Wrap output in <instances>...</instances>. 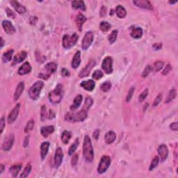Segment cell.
I'll return each mask as SVG.
<instances>
[{
  "mask_svg": "<svg viewBox=\"0 0 178 178\" xmlns=\"http://www.w3.org/2000/svg\"><path fill=\"white\" fill-rule=\"evenodd\" d=\"M83 157L88 163H91L94 159V150L91 140L88 135L85 136L83 144Z\"/></svg>",
  "mask_w": 178,
  "mask_h": 178,
  "instance_id": "obj_1",
  "label": "cell"
},
{
  "mask_svg": "<svg viewBox=\"0 0 178 178\" xmlns=\"http://www.w3.org/2000/svg\"><path fill=\"white\" fill-rule=\"evenodd\" d=\"M88 109L84 106L82 109L77 113H74L73 111L68 112L65 115V120L70 122H82L86 119L88 116Z\"/></svg>",
  "mask_w": 178,
  "mask_h": 178,
  "instance_id": "obj_2",
  "label": "cell"
},
{
  "mask_svg": "<svg viewBox=\"0 0 178 178\" xmlns=\"http://www.w3.org/2000/svg\"><path fill=\"white\" fill-rule=\"evenodd\" d=\"M63 89L62 84H57L56 88H55L52 92H50L49 93L48 98L49 102H51L52 104H54L60 103L61 100H62L63 98Z\"/></svg>",
  "mask_w": 178,
  "mask_h": 178,
  "instance_id": "obj_3",
  "label": "cell"
},
{
  "mask_svg": "<svg viewBox=\"0 0 178 178\" xmlns=\"http://www.w3.org/2000/svg\"><path fill=\"white\" fill-rule=\"evenodd\" d=\"M44 84L41 81H38L35 82L32 86L30 87L29 90V96L32 100H37L40 96L41 92L42 90V88Z\"/></svg>",
  "mask_w": 178,
  "mask_h": 178,
  "instance_id": "obj_4",
  "label": "cell"
},
{
  "mask_svg": "<svg viewBox=\"0 0 178 178\" xmlns=\"http://www.w3.org/2000/svg\"><path fill=\"white\" fill-rule=\"evenodd\" d=\"M79 35L76 33H72V35L66 34L63 35L62 39V45L65 49H70L76 45L77 43Z\"/></svg>",
  "mask_w": 178,
  "mask_h": 178,
  "instance_id": "obj_5",
  "label": "cell"
},
{
  "mask_svg": "<svg viewBox=\"0 0 178 178\" xmlns=\"http://www.w3.org/2000/svg\"><path fill=\"white\" fill-rule=\"evenodd\" d=\"M45 72H41L39 74V77L43 80H47L50 75L55 72L57 70V65L54 62L48 63L45 66Z\"/></svg>",
  "mask_w": 178,
  "mask_h": 178,
  "instance_id": "obj_6",
  "label": "cell"
},
{
  "mask_svg": "<svg viewBox=\"0 0 178 178\" xmlns=\"http://www.w3.org/2000/svg\"><path fill=\"white\" fill-rule=\"evenodd\" d=\"M111 160L108 155H103L101 158L100 163L98 167V172L100 174H103L107 171L110 166Z\"/></svg>",
  "mask_w": 178,
  "mask_h": 178,
  "instance_id": "obj_7",
  "label": "cell"
},
{
  "mask_svg": "<svg viewBox=\"0 0 178 178\" xmlns=\"http://www.w3.org/2000/svg\"><path fill=\"white\" fill-rule=\"evenodd\" d=\"M93 39L94 35L93 33L91 32V31H88L85 34L84 38H83L82 43V48L83 50L86 51L90 47L93 42Z\"/></svg>",
  "mask_w": 178,
  "mask_h": 178,
  "instance_id": "obj_8",
  "label": "cell"
},
{
  "mask_svg": "<svg viewBox=\"0 0 178 178\" xmlns=\"http://www.w3.org/2000/svg\"><path fill=\"white\" fill-rule=\"evenodd\" d=\"M96 65V61L93 60V59L90 60V61L88 63V64L84 67V68H83L82 70H81L80 74H79V77H80V78H84L88 77L89 74H90V71L92 70V69L93 68V67H95Z\"/></svg>",
  "mask_w": 178,
  "mask_h": 178,
  "instance_id": "obj_9",
  "label": "cell"
},
{
  "mask_svg": "<svg viewBox=\"0 0 178 178\" xmlns=\"http://www.w3.org/2000/svg\"><path fill=\"white\" fill-rule=\"evenodd\" d=\"M102 68L106 74H111L113 72V59L110 56L106 57L102 61Z\"/></svg>",
  "mask_w": 178,
  "mask_h": 178,
  "instance_id": "obj_10",
  "label": "cell"
},
{
  "mask_svg": "<svg viewBox=\"0 0 178 178\" xmlns=\"http://www.w3.org/2000/svg\"><path fill=\"white\" fill-rule=\"evenodd\" d=\"M63 159V150L61 148H58L56 150V152H55V155L54 158V164L55 168L58 169L59 167H60L61 164H62Z\"/></svg>",
  "mask_w": 178,
  "mask_h": 178,
  "instance_id": "obj_11",
  "label": "cell"
},
{
  "mask_svg": "<svg viewBox=\"0 0 178 178\" xmlns=\"http://www.w3.org/2000/svg\"><path fill=\"white\" fill-rule=\"evenodd\" d=\"M15 136L13 134H10L7 138H5L2 145V149L4 151H9L11 149L14 143Z\"/></svg>",
  "mask_w": 178,
  "mask_h": 178,
  "instance_id": "obj_12",
  "label": "cell"
},
{
  "mask_svg": "<svg viewBox=\"0 0 178 178\" xmlns=\"http://www.w3.org/2000/svg\"><path fill=\"white\" fill-rule=\"evenodd\" d=\"M20 107V104H17L14 108L12 109V111L10 112L9 116H8V122L9 124H12L15 121V120L17 119V116L19 114Z\"/></svg>",
  "mask_w": 178,
  "mask_h": 178,
  "instance_id": "obj_13",
  "label": "cell"
},
{
  "mask_svg": "<svg viewBox=\"0 0 178 178\" xmlns=\"http://www.w3.org/2000/svg\"><path fill=\"white\" fill-rule=\"evenodd\" d=\"M157 152L160 157L161 161H165L167 159L168 156H169V149H168L167 146L165 144H161L158 148Z\"/></svg>",
  "mask_w": 178,
  "mask_h": 178,
  "instance_id": "obj_14",
  "label": "cell"
},
{
  "mask_svg": "<svg viewBox=\"0 0 178 178\" xmlns=\"http://www.w3.org/2000/svg\"><path fill=\"white\" fill-rule=\"evenodd\" d=\"M133 4H135L136 7L141 8V9L153 10L152 4L148 0H134V1H133Z\"/></svg>",
  "mask_w": 178,
  "mask_h": 178,
  "instance_id": "obj_15",
  "label": "cell"
},
{
  "mask_svg": "<svg viewBox=\"0 0 178 178\" xmlns=\"http://www.w3.org/2000/svg\"><path fill=\"white\" fill-rule=\"evenodd\" d=\"M2 27L4 28V30L6 31V33L7 34H14L15 31H16V29H15V27L13 25V24L9 20H4L2 22Z\"/></svg>",
  "mask_w": 178,
  "mask_h": 178,
  "instance_id": "obj_16",
  "label": "cell"
},
{
  "mask_svg": "<svg viewBox=\"0 0 178 178\" xmlns=\"http://www.w3.org/2000/svg\"><path fill=\"white\" fill-rule=\"evenodd\" d=\"M10 4L12 5V7L14 8L15 11H16L17 13H18L19 14H23V13H26V8L24 7L23 5H22L21 4H20L18 1L12 0V1H10Z\"/></svg>",
  "mask_w": 178,
  "mask_h": 178,
  "instance_id": "obj_17",
  "label": "cell"
},
{
  "mask_svg": "<svg viewBox=\"0 0 178 178\" xmlns=\"http://www.w3.org/2000/svg\"><path fill=\"white\" fill-rule=\"evenodd\" d=\"M31 70H32V68H31L30 63L29 62H25L23 63L22 66L20 67L18 71H17V73L20 75H25L30 73Z\"/></svg>",
  "mask_w": 178,
  "mask_h": 178,
  "instance_id": "obj_18",
  "label": "cell"
},
{
  "mask_svg": "<svg viewBox=\"0 0 178 178\" xmlns=\"http://www.w3.org/2000/svg\"><path fill=\"white\" fill-rule=\"evenodd\" d=\"M130 35L135 39H138L143 35V30L141 27H132L130 29Z\"/></svg>",
  "mask_w": 178,
  "mask_h": 178,
  "instance_id": "obj_19",
  "label": "cell"
},
{
  "mask_svg": "<svg viewBox=\"0 0 178 178\" xmlns=\"http://www.w3.org/2000/svg\"><path fill=\"white\" fill-rule=\"evenodd\" d=\"M80 86L84 88V89L87 90V91H92L93 90L96 86V84H95L94 81L92 80H89L87 81H84L80 84Z\"/></svg>",
  "mask_w": 178,
  "mask_h": 178,
  "instance_id": "obj_20",
  "label": "cell"
},
{
  "mask_svg": "<svg viewBox=\"0 0 178 178\" xmlns=\"http://www.w3.org/2000/svg\"><path fill=\"white\" fill-rule=\"evenodd\" d=\"M81 63V52L77 51L75 53L74 56H73L72 63H71V66L73 69H77L80 66Z\"/></svg>",
  "mask_w": 178,
  "mask_h": 178,
  "instance_id": "obj_21",
  "label": "cell"
},
{
  "mask_svg": "<svg viewBox=\"0 0 178 178\" xmlns=\"http://www.w3.org/2000/svg\"><path fill=\"white\" fill-rule=\"evenodd\" d=\"M86 20H87L86 17H85L84 15L81 14V13H80V14L76 16V18H75V22H76V25L78 29L80 31L82 30L83 25L86 22Z\"/></svg>",
  "mask_w": 178,
  "mask_h": 178,
  "instance_id": "obj_22",
  "label": "cell"
},
{
  "mask_svg": "<svg viewBox=\"0 0 178 178\" xmlns=\"http://www.w3.org/2000/svg\"><path fill=\"white\" fill-rule=\"evenodd\" d=\"M49 148V143L48 141H45L42 143L41 145V159L44 160L48 153Z\"/></svg>",
  "mask_w": 178,
  "mask_h": 178,
  "instance_id": "obj_23",
  "label": "cell"
},
{
  "mask_svg": "<svg viewBox=\"0 0 178 178\" xmlns=\"http://www.w3.org/2000/svg\"><path fill=\"white\" fill-rule=\"evenodd\" d=\"M54 131V126L49 125V126H45L42 127L41 129V133L42 134L43 137L47 138L49 135H50L51 134H52Z\"/></svg>",
  "mask_w": 178,
  "mask_h": 178,
  "instance_id": "obj_24",
  "label": "cell"
},
{
  "mask_svg": "<svg viewBox=\"0 0 178 178\" xmlns=\"http://www.w3.org/2000/svg\"><path fill=\"white\" fill-rule=\"evenodd\" d=\"M24 90H25V84H24L23 82H20L16 87V89H15V91L14 93V97H13L15 101H17L20 98Z\"/></svg>",
  "mask_w": 178,
  "mask_h": 178,
  "instance_id": "obj_25",
  "label": "cell"
},
{
  "mask_svg": "<svg viewBox=\"0 0 178 178\" xmlns=\"http://www.w3.org/2000/svg\"><path fill=\"white\" fill-rule=\"evenodd\" d=\"M116 138V134L114 131H109L105 134L104 136V140H105L106 143L111 144L115 141Z\"/></svg>",
  "mask_w": 178,
  "mask_h": 178,
  "instance_id": "obj_26",
  "label": "cell"
},
{
  "mask_svg": "<svg viewBox=\"0 0 178 178\" xmlns=\"http://www.w3.org/2000/svg\"><path fill=\"white\" fill-rule=\"evenodd\" d=\"M82 100H83V97L82 95H78L75 97V100H74V103L72 104V106H70V110L71 111H75L77 109H78L80 107L81 104L82 102Z\"/></svg>",
  "mask_w": 178,
  "mask_h": 178,
  "instance_id": "obj_27",
  "label": "cell"
},
{
  "mask_svg": "<svg viewBox=\"0 0 178 178\" xmlns=\"http://www.w3.org/2000/svg\"><path fill=\"white\" fill-rule=\"evenodd\" d=\"M116 13L117 15V16L119 18H124L126 17L127 15V11L121 5L117 6V7L116 8Z\"/></svg>",
  "mask_w": 178,
  "mask_h": 178,
  "instance_id": "obj_28",
  "label": "cell"
},
{
  "mask_svg": "<svg viewBox=\"0 0 178 178\" xmlns=\"http://www.w3.org/2000/svg\"><path fill=\"white\" fill-rule=\"evenodd\" d=\"M27 56V52L25 51H22V52L18 53L16 54L13 59V61L15 63H21L22 61H23Z\"/></svg>",
  "mask_w": 178,
  "mask_h": 178,
  "instance_id": "obj_29",
  "label": "cell"
},
{
  "mask_svg": "<svg viewBox=\"0 0 178 178\" xmlns=\"http://www.w3.org/2000/svg\"><path fill=\"white\" fill-rule=\"evenodd\" d=\"M72 7L75 10L81 9L82 11H86V5L84 1H72Z\"/></svg>",
  "mask_w": 178,
  "mask_h": 178,
  "instance_id": "obj_30",
  "label": "cell"
},
{
  "mask_svg": "<svg viewBox=\"0 0 178 178\" xmlns=\"http://www.w3.org/2000/svg\"><path fill=\"white\" fill-rule=\"evenodd\" d=\"M22 169V165L21 164H16V165H13L11 166L9 169V171L12 173V176L13 177H16L18 173Z\"/></svg>",
  "mask_w": 178,
  "mask_h": 178,
  "instance_id": "obj_31",
  "label": "cell"
},
{
  "mask_svg": "<svg viewBox=\"0 0 178 178\" xmlns=\"http://www.w3.org/2000/svg\"><path fill=\"white\" fill-rule=\"evenodd\" d=\"M14 50L13 49H9L7 52H4L2 56V61L3 63H8L11 61L12 59V56H13Z\"/></svg>",
  "mask_w": 178,
  "mask_h": 178,
  "instance_id": "obj_32",
  "label": "cell"
},
{
  "mask_svg": "<svg viewBox=\"0 0 178 178\" xmlns=\"http://www.w3.org/2000/svg\"><path fill=\"white\" fill-rule=\"evenodd\" d=\"M72 134L69 131H64L61 134V141L64 144H68L70 141Z\"/></svg>",
  "mask_w": 178,
  "mask_h": 178,
  "instance_id": "obj_33",
  "label": "cell"
},
{
  "mask_svg": "<svg viewBox=\"0 0 178 178\" xmlns=\"http://www.w3.org/2000/svg\"><path fill=\"white\" fill-rule=\"evenodd\" d=\"M176 96H177V90H176L175 88L171 89V90H170L169 95H168L166 99L165 103H169V102H171L172 100L175 98Z\"/></svg>",
  "mask_w": 178,
  "mask_h": 178,
  "instance_id": "obj_34",
  "label": "cell"
},
{
  "mask_svg": "<svg viewBox=\"0 0 178 178\" xmlns=\"http://www.w3.org/2000/svg\"><path fill=\"white\" fill-rule=\"evenodd\" d=\"M111 27V25L109 22L106 21H102L101 22L100 24V29L101 31H102L103 32H106L108 31Z\"/></svg>",
  "mask_w": 178,
  "mask_h": 178,
  "instance_id": "obj_35",
  "label": "cell"
},
{
  "mask_svg": "<svg viewBox=\"0 0 178 178\" xmlns=\"http://www.w3.org/2000/svg\"><path fill=\"white\" fill-rule=\"evenodd\" d=\"M31 165L30 164H27L26 167L25 168V169H24V171H22V173L20 177L21 178H25L28 177L29 175L31 173Z\"/></svg>",
  "mask_w": 178,
  "mask_h": 178,
  "instance_id": "obj_36",
  "label": "cell"
},
{
  "mask_svg": "<svg viewBox=\"0 0 178 178\" xmlns=\"http://www.w3.org/2000/svg\"><path fill=\"white\" fill-rule=\"evenodd\" d=\"M159 163V157H158V156H155V157L153 158V159H152L151 164L150 165L149 171H153V170L157 166Z\"/></svg>",
  "mask_w": 178,
  "mask_h": 178,
  "instance_id": "obj_37",
  "label": "cell"
},
{
  "mask_svg": "<svg viewBox=\"0 0 178 178\" xmlns=\"http://www.w3.org/2000/svg\"><path fill=\"white\" fill-rule=\"evenodd\" d=\"M33 127H34V121L33 120H30L29 121L27 122L26 126H25V133H29V132L32 131Z\"/></svg>",
  "mask_w": 178,
  "mask_h": 178,
  "instance_id": "obj_38",
  "label": "cell"
},
{
  "mask_svg": "<svg viewBox=\"0 0 178 178\" xmlns=\"http://www.w3.org/2000/svg\"><path fill=\"white\" fill-rule=\"evenodd\" d=\"M117 35H118V31L117 30H114L111 32V33L109 35L108 40L109 41L111 44H113L116 42V39H117Z\"/></svg>",
  "mask_w": 178,
  "mask_h": 178,
  "instance_id": "obj_39",
  "label": "cell"
},
{
  "mask_svg": "<svg viewBox=\"0 0 178 178\" xmlns=\"http://www.w3.org/2000/svg\"><path fill=\"white\" fill-rule=\"evenodd\" d=\"M111 88V83L110 82H105L100 86V89L103 92H108Z\"/></svg>",
  "mask_w": 178,
  "mask_h": 178,
  "instance_id": "obj_40",
  "label": "cell"
},
{
  "mask_svg": "<svg viewBox=\"0 0 178 178\" xmlns=\"http://www.w3.org/2000/svg\"><path fill=\"white\" fill-rule=\"evenodd\" d=\"M78 144H79V140H78V138H77L76 141H75L74 143H73L72 145H70V148H69V150H68L69 155H72V154L74 153V152H75V150H76V149H77V148Z\"/></svg>",
  "mask_w": 178,
  "mask_h": 178,
  "instance_id": "obj_41",
  "label": "cell"
},
{
  "mask_svg": "<svg viewBox=\"0 0 178 178\" xmlns=\"http://www.w3.org/2000/svg\"><path fill=\"white\" fill-rule=\"evenodd\" d=\"M164 66V63L163 61H157V62H155V64H154V71H155V72H159V71H160L162 68H163Z\"/></svg>",
  "mask_w": 178,
  "mask_h": 178,
  "instance_id": "obj_42",
  "label": "cell"
},
{
  "mask_svg": "<svg viewBox=\"0 0 178 178\" xmlns=\"http://www.w3.org/2000/svg\"><path fill=\"white\" fill-rule=\"evenodd\" d=\"M103 76H104V74L102 71L100 70H96L93 72V74L92 77H93V79H94V80H100L101 78L103 77Z\"/></svg>",
  "mask_w": 178,
  "mask_h": 178,
  "instance_id": "obj_43",
  "label": "cell"
},
{
  "mask_svg": "<svg viewBox=\"0 0 178 178\" xmlns=\"http://www.w3.org/2000/svg\"><path fill=\"white\" fill-rule=\"evenodd\" d=\"M47 117V109L45 105L41 106V119L42 121H45Z\"/></svg>",
  "mask_w": 178,
  "mask_h": 178,
  "instance_id": "obj_44",
  "label": "cell"
},
{
  "mask_svg": "<svg viewBox=\"0 0 178 178\" xmlns=\"http://www.w3.org/2000/svg\"><path fill=\"white\" fill-rule=\"evenodd\" d=\"M152 71V67L151 66H150V65H148V66L145 67V68L144 69L143 72H142V77L144 78L147 77Z\"/></svg>",
  "mask_w": 178,
  "mask_h": 178,
  "instance_id": "obj_45",
  "label": "cell"
},
{
  "mask_svg": "<svg viewBox=\"0 0 178 178\" xmlns=\"http://www.w3.org/2000/svg\"><path fill=\"white\" fill-rule=\"evenodd\" d=\"M93 104V100L90 97H87L86 98V100H85L84 106V107H86V109H89L91 107Z\"/></svg>",
  "mask_w": 178,
  "mask_h": 178,
  "instance_id": "obj_46",
  "label": "cell"
},
{
  "mask_svg": "<svg viewBox=\"0 0 178 178\" xmlns=\"http://www.w3.org/2000/svg\"><path fill=\"white\" fill-rule=\"evenodd\" d=\"M148 95V89L145 88V90H144L141 93V95L139 96V97H138V101L141 102H143V101L145 100V99L147 98Z\"/></svg>",
  "mask_w": 178,
  "mask_h": 178,
  "instance_id": "obj_47",
  "label": "cell"
},
{
  "mask_svg": "<svg viewBox=\"0 0 178 178\" xmlns=\"http://www.w3.org/2000/svg\"><path fill=\"white\" fill-rule=\"evenodd\" d=\"M134 90H135L134 87H132V88L130 89L129 92H128L127 96V98H126V101H127V102H130V100H131V99H132V96H133V94H134Z\"/></svg>",
  "mask_w": 178,
  "mask_h": 178,
  "instance_id": "obj_48",
  "label": "cell"
},
{
  "mask_svg": "<svg viewBox=\"0 0 178 178\" xmlns=\"http://www.w3.org/2000/svg\"><path fill=\"white\" fill-rule=\"evenodd\" d=\"M6 13H7V16L11 17V18L14 19L15 17V16H16L14 12H13V11H11V10L9 8H7V9H6Z\"/></svg>",
  "mask_w": 178,
  "mask_h": 178,
  "instance_id": "obj_49",
  "label": "cell"
},
{
  "mask_svg": "<svg viewBox=\"0 0 178 178\" xmlns=\"http://www.w3.org/2000/svg\"><path fill=\"white\" fill-rule=\"evenodd\" d=\"M161 100H162V94H159L157 96V98H155V101H154L152 106H158V104H159L160 103V102H161Z\"/></svg>",
  "mask_w": 178,
  "mask_h": 178,
  "instance_id": "obj_50",
  "label": "cell"
},
{
  "mask_svg": "<svg viewBox=\"0 0 178 178\" xmlns=\"http://www.w3.org/2000/svg\"><path fill=\"white\" fill-rule=\"evenodd\" d=\"M78 159H79V157H78L77 154H75V155L72 156V159H71V165H72V166H75L77 164Z\"/></svg>",
  "mask_w": 178,
  "mask_h": 178,
  "instance_id": "obj_51",
  "label": "cell"
},
{
  "mask_svg": "<svg viewBox=\"0 0 178 178\" xmlns=\"http://www.w3.org/2000/svg\"><path fill=\"white\" fill-rule=\"evenodd\" d=\"M5 118L4 116H2L1 118V120H0V134H2L4 129L5 127Z\"/></svg>",
  "mask_w": 178,
  "mask_h": 178,
  "instance_id": "obj_52",
  "label": "cell"
},
{
  "mask_svg": "<svg viewBox=\"0 0 178 178\" xmlns=\"http://www.w3.org/2000/svg\"><path fill=\"white\" fill-rule=\"evenodd\" d=\"M171 66L170 64H168L165 67V68H164V70H163V72H162V74H163L164 75H166L169 74V73L170 72V71L171 70Z\"/></svg>",
  "mask_w": 178,
  "mask_h": 178,
  "instance_id": "obj_53",
  "label": "cell"
},
{
  "mask_svg": "<svg viewBox=\"0 0 178 178\" xmlns=\"http://www.w3.org/2000/svg\"><path fill=\"white\" fill-rule=\"evenodd\" d=\"M170 128H171V130H173V131H177L178 130V124L177 122H173V123H171L170 124Z\"/></svg>",
  "mask_w": 178,
  "mask_h": 178,
  "instance_id": "obj_54",
  "label": "cell"
},
{
  "mask_svg": "<svg viewBox=\"0 0 178 178\" xmlns=\"http://www.w3.org/2000/svg\"><path fill=\"white\" fill-rule=\"evenodd\" d=\"M106 14V8L104 6H102V8L100 9V15L101 17H104Z\"/></svg>",
  "mask_w": 178,
  "mask_h": 178,
  "instance_id": "obj_55",
  "label": "cell"
},
{
  "mask_svg": "<svg viewBox=\"0 0 178 178\" xmlns=\"http://www.w3.org/2000/svg\"><path fill=\"white\" fill-rule=\"evenodd\" d=\"M61 75L64 77H68L70 76V72H69V71L67 69L63 68L62 71H61Z\"/></svg>",
  "mask_w": 178,
  "mask_h": 178,
  "instance_id": "obj_56",
  "label": "cell"
},
{
  "mask_svg": "<svg viewBox=\"0 0 178 178\" xmlns=\"http://www.w3.org/2000/svg\"><path fill=\"white\" fill-rule=\"evenodd\" d=\"M152 48L155 50H159L162 48V43H155L152 45Z\"/></svg>",
  "mask_w": 178,
  "mask_h": 178,
  "instance_id": "obj_57",
  "label": "cell"
},
{
  "mask_svg": "<svg viewBox=\"0 0 178 178\" xmlns=\"http://www.w3.org/2000/svg\"><path fill=\"white\" fill-rule=\"evenodd\" d=\"M55 116H56V114H55V112L53 111L52 109L49 110V116H48V119H53V118H55Z\"/></svg>",
  "mask_w": 178,
  "mask_h": 178,
  "instance_id": "obj_58",
  "label": "cell"
},
{
  "mask_svg": "<svg viewBox=\"0 0 178 178\" xmlns=\"http://www.w3.org/2000/svg\"><path fill=\"white\" fill-rule=\"evenodd\" d=\"M99 136H100V130H96L93 132V137L96 140H98L99 138Z\"/></svg>",
  "mask_w": 178,
  "mask_h": 178,
  "instance_id": "obj_59",
  "label": "cell"
},
{
  "mask_svg": "<svg viewBox=\"0 0 178 178\" xmlns=\"http://www.w3.org/2000/svg\"><path fill=\"white\" fill-rule=\"evenodd\" d=\"M29 136H26L25 138V141H24V147H27L29 145Z\"/></svg>",
  "mask_w": 178,
  "mask_h": 178,
  "instance_id": "obj_60",
  "label": "cell"
},
{
  "mask_svg": "<svg viewBox=\"0 0 178 178\" xmlns=\"http://www.w3.org/2000/svg\"><path fill=\"white\" fill-rule=\"evenodd\" d=\"M4 170V166L1 164V165H0V174H1L3 173Z\"/></svg>",
  "mask_w": 178,
  "mask_h": 178,
  "instance_id": "obj_61",
  "label": "cell"
},
{
  "mask_svg": "<svg viewBox=\"0 0 178 178\" xmlns=\"http://www.w3.org/2000/svg\"><path fill=\"white\" fill-rule=\"evenodd\" d=\"M1 48H2V47H4V39L3 38L1 37Z\"/></svg>",
  "mask_w": 178,
  "mask_h": 178,
  "instance_id": "obj_62",
  "label": "cell"
},
{
  "mask_svg": "<svg viewBox=\"0 0 178 178\" xmlns=\"http://www.w3.org/2000/svg\"><path fill=\"white\" fill-rule=\"evenodd\" d=\"M177 1H169V3L171 4H174L177 3Z\"/></svg>",
  "mask_w": 178,
  "mask_h": 178,
  "instance_id": "obj_63",
  "label": "cell"
},
{
  "mask_svg": "<svg viewBox=\"0 0 178 178\" xmlns=\"http://www.w3.org/2000/svg\"><path fill=\"white\" fill-rule=\"evenodd\" d=\"M114 10H111V12H110V15H114Z\"/></svg>",
  "mask_w": 178,
  "mask_h": 178,
  "instance_id": "obj_64",
  "label": "cell"
}]
</instances>
